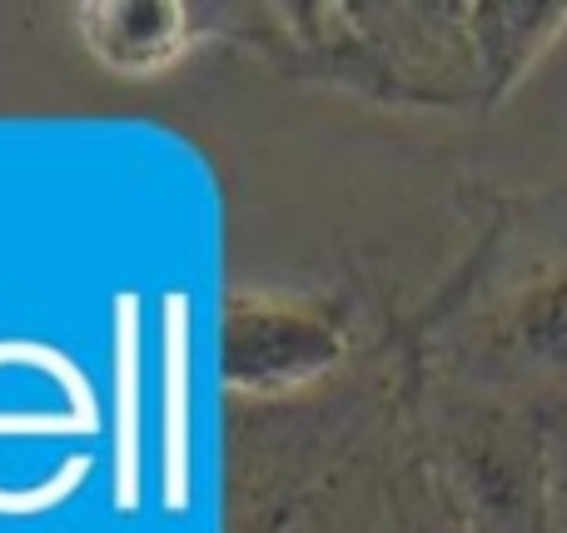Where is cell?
<instances>
[{"label":"cell","mask_w":567,"mask_h":533,"mask_svg":"<svg viewBox=\"0 0 567 533\" xmlns=\"http://www.w3.org/2000/svg\"><path fill=\"white\" fill-rule=\"evenodd\" d=\"M0 365H35V369H45V375H55L60 389H65V399H70V414L80 419V429H85V434H95V429H100L95 389H90L85 369H80L70 355H60V349H50V345H35V339H0ZM85 474H90V454H75L70 464H60V474L50 479V484L0 489V514H6V519H16V514H45V509H55L60 499L75 494Z\"/></svg>","instance_id":"obj_1"},{"label":"cell","mask_w":567,"mask_h":533,"mask_svg":"<svg viewBox=\"0 0 567 533\" xmlns=\"http://www.w3.org/2000/svg\"><path fill=\"white\" fill-rule=\"evenodd\" d=\"M110 454H115V509H140V299H115V409H110Z\"/></svg>","instance_id":"obj_2"},{"label":"cell","mask_w":567,"mask_h":533,"mask_svg":"<svg viewBox=\"0 0 567 533\" xmlns=\"http://www.w3.org/2000/svg\"><path fill=\"white\" fill-rule=\"evenodd\" d=\"M165 509L189 504V299L165 295Z\"/></svg>","instance_id":"obj_3"}]
</instances>
